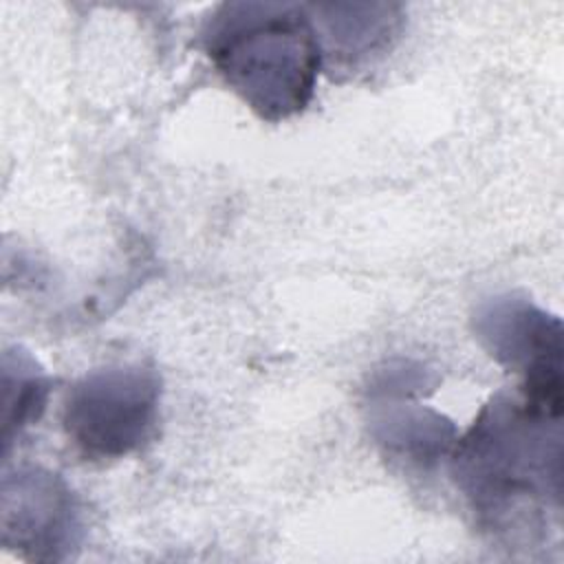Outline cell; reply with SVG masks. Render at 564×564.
<instances>
[{
    "mask_svg": "<svg viewBox=\"0 0 564 564\" xmlns=\"http://www.w3.org/2000/svg\"><path fill=\"white\" fill-rule=\"evenodd\" d=\"M452 476L491 535L544 527L562 502V412L522 394L491 397L471 427L456 438Z\"/></svg>",
    "mask_w": 564,
    "mask_h": 564,
    "instance_id": "obj_1",
    "label": "cell"
},
{
    "mask_svg": "<svg viewBox=\"0 0 564 564\" xmlns=\"http://www.w3.org/2000/svg\"><path fill=\"white\" fill-rule=\"evenodd\" d=\"M203 46L225 84L264 121L306 110L322 70V46L306 7L223 2L203 26Z\"/></svg>",
    "mask_w": 564,
    "mask_h": 564,
    "instance_id": "obj_2",
    "label": "cell"
},
{
    "mask_svg": "<svg viewBox=\"0 0 564 564\" xmlns=\"http://www.w3.org/2000/svg\"><path fill=\"white\" fill-rule=\"evenodd\" d=\"M161 379L141 364L90 370L66 392L62 425L68 441L93 460H115L141 449L159 421Z\"/></svg>",
    "mask_w": 564,
    "mask_h": 564,
    "instance_id": "obj_3",
    "label": "cell"
},
{
    "mask_svg": "<svg viewBox=\"0 0 564 564\" xmlns=\"http://www.w3.org/2000/svg\"><path fill=\"white\" fill-rule=\"evenodd\" d=\"M471 330L480 346L507 370L520 375V394L562 412V319L520 293H496L478 302Z\"/></svg>",
    "mask_w": 564,
    "mask_h": 564,
    "instance_id": "obj_4",
    "label": "cell"
},
{
    "mask_svg": "<svg viewBox=\"0 0 564 564\" xmlns=\"http://www.w3.org/2000/svg\"><path fill=\"white\" fill-rule=\"evenodd\" d=\"M79 540V500L59 474L35 465L4 474L0 489V542L4 549L35 562H64Z\"/></svg>",
    "mask_w": 564,
    "mask_h": 564,
    "instance_id": "obj_5",
    "label": "cell"
},
{
    "mask_svg": "<svg viewBox=\"0 0 564 564\" xmlns=\"http://www.w3.org/2000/svg\"><path fill=\"white\" fill-rule=\"evenodd\" d=\"M366 408L370 438L392 460L432 469L456 445L458 430L454 421L421 405L419 397L366 399Z\"/></svg>",
    "mask_w": 564,
    "mask_h": 564,
    "instance_id": "obj_6",
    "label": "cell"
},
{
    "mask_svg": "<svg viewBox=\"0 0 564 564\" xmlns=\"http://www.w3.org/2000/svg\"><path fill=\"white\" fill-rule=\"evenodd\" d=\"M322 55L337 68L357 70L383 55L399 37L401 4H313L308 7Z\"/></svg>",
    "mask_w": 564,
    "mask_h": 564,
    "instance_id": "obj_7",
    "label": "cell"
},
{
    "mask_svg": "<svg viewBox=\"0 0 564 564\" xmlns=\"http://www.w3.org/2000/svg\"><path fill=\"white\" fill-rule=\"evenodd\" d=\"M2 443L4 454H9L13 441L40 421L48 401L51 381L29 350L7 348L2 355Z\"/></svg>",
    "mask_w": 564,
    "mask_h": 564,
    "instance_id": "obj_8",
    "label": "cell"
},
{
    "mask_svg": "<svg viewBox=\"0 0 564 564\" xmlns=\"http://www.w3.org/2000/svg\"><path fill=\"white\" fill-rule=\"evenodd\" d=\"M436 377L416 361L392 359L377 368L366 386V399L390 397H421L432 392Z\"/></svg>",
    "mask_w": 564,
    "mask_h": 564,
    "instance_id": "obj_9",
    "label": "cell"
}]
</instances>
